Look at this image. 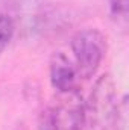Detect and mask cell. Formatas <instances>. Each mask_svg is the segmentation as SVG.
<instances>
[{"label":"cell","instance_id":"cell-3","mask_svg":"<svg viewBox=\"0 0 129 130\" xmlns=\"http://www.w3.org/2000/svg\"><path fill=\"white\" fill-rule=\"evenodd\" d=\"M78 71L64 53L58 52L50 61V83L61 94H71L76 91Z\"/></svg>","mask_w":129,"mask_h":130},{"label":"cell","instance_id":"cell-2","mask_svg":"<svg viewBox=\"0 0 129 130\" xmlns=\"http://www.w3.org/2000/svg\"><path fill=\"white\" fill-rule=\"evenodd\" d=\"M70 47L74 56L78 76L82 79H91L100 68L106 55L105 35L93 27L82 29L73 35Z\"/></svg>","mask_w":129,"mask_h":130},{"label":"cell","instance_id":"cell-1","mask_svg":"<svg viewBox=\"0 0 129 130\" xmlns=\"http://www.w3.org/2000/svg\"><path fill=\"white\" fill-rule=\"evenodd\" d=\"M120 100L109 74L100 76L94 83L90 98L82 106V130H115Z\"/></svg>","mask_w":129,"mask_h":130},{"label":"cell","instance_id":"cell-4","mask_svg":"<svg viewBox=\"0 0 129 130\" xmlns=\"http://www.w3.org/2000/svg\"><path fill=\"white\" fill-rule=\"evenodd\" d=\"M108 8H109V15L117 23V26H120L122 29H126L129 14V0H108Z\"/></svg>","mask_w":129,"mask_h":130},{"label":"cell","instance_id":"cell-5","mask_svg":"<svg viewBox=\"0 0 129 130\" xmlns=\"http://www.w3.org/2000/svg\"><path fill=\"white\" fill-rule=\"evenodd\" d=\"M14 29H15L14 20L9 15L2 14L0 15V55L5 52V48L11 42V39L14 36Z\"/></svg>","mask_w":129,"mask_h":130},{"label":"cell","instance_id":"cell-6","mask_svg":"<svg viewBox=\"0 0 129 130\" xmlns=\"http://www.w3.org/2000/svg\"><path fill=\"white\" fill-rule=\"evenodd\" d=\"M38 130H59V115L56 110L47 107L40 113Z\"/></svg>","mask_w":129,"mask_h":130}]
</instances>
